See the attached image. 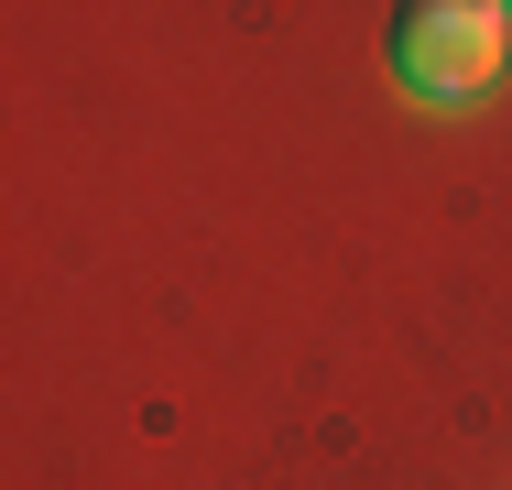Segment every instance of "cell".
Returning <instances> with one entry per match:
<instances>
[{
	"instance_id": "cell-1",
	"label": "cell",
	"mask_w": 512,
	"mask_h": 490,
	"mask_svg": "<svg viewBox=\"0 0 512 490\" xmlns=\"http://www.w3.org/2000/svg\"><path fill=\"white\" fill-rule=\"evenodd\" d=\"M512 55V11L491 0H404L393 11V77L425 98H480Z\"/></svg>"
}]
</instances>
